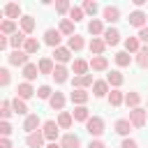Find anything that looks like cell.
Here are the masks:
<instances>
[{"label": "cell", "instance_id": "cell-1", "mask_svg": "<svg viewBox=\"0 0 148 148\" xmlns=\"http://www.w3.org/2000/svg\"><path fill=\"white\" fill-rule=\"evenodd\" d=\"M146 116H148V111H146V109H141V106L130 109V123H132V127L141 130V127L146 125Z\"/></svg>", "mask_w": 148, "mask_h": 148}, {"label": "cell", "instance_id": "cell-2", "mask_svg": "<svg viewBox=\"0 0 148 148\" xmlns=\"http://www.w3.org/2000/svg\"><path fill=\"white\" fill-rule=\"evenodd\" d=\"M86 130L90 136H102L104 134V120L99 116H90V120L86 123Z\"/></svg>", "mask_w": 148, "mask_h": 148}, {"label": "cell", "instance_id": "cell-3", "mask_svg": "<svg viewBox=\"0 0 148 148\" xmlns=\"http://www.w3.org/2000/svg\"><path fill=\"white\" fill-rule=\"evenodd\" d=\"M58 132H60V127H58L56 120H46V123L42 125V134H44V139H46L49 143H53V141L58 139Z\"/></svg>", "mask_w": 148, "mask_h": 148}, {"label": "cell", "instance_id": "cell-4", "mask_svg": "<svg viewBox=\"0 0 148 148\" xmlns=\"http://www.w3.org/2000/svg\"><path fill=\"white\" fill-rule=\"evenodd\" d=\"M7 60H9V65H14V67H25V65H28V53H25L23 49H14V51L7 56Z\"/></svg>", "mask_w": 148, "mask_h": 148}, {"label": "cell", "instance_id": "cell-5", "mask_svg": "<svg viewBox=\"0 0 148 148\" xmlns=\"http://www.w3.org/2000/svg\"><path fill=\"white\" fill-rule=\"evenodd\" d=\"M146 18H148V14L146 12H141V9H134L130 16H127V21H130V25H134V28H146Z\"/></svg>", "mask_w": 148, "mask_h": 148}, {"label": "cell", "instance_id": "cell-6", "mask_svg": "<svg viewBox=\"0 0 148 148\" xmlns=\"http://www.w3.org/2000/svg\"><path fill=\"white\" fill-rule=\"evenodd\" d=\"M60 39H62V32L56 30V28H49V30L44 32V44H49V46H53V49L60 46Z\"/></svg>", "mask_w": 148, "mask_h": 148}, {"label": "cell", "instance_id": "cell-7", "mask_svg": "<svg viewBox=\"0 0 148 148\" xmlns=\"http://www.w3.org/2000/svg\"><path fill=\"white\" fill-rule=\"evenodd\" d=\"M53 60H56L58 65H65V62L72 60V51H69L67 46H58V49H53Z\"/></svg>", "mask_w": 148, "mask_h": 148}, {"label": "cell", "instance_id": "cell-8", "mask_svg": "<svg viewBox=\"0 0 148 148\" xmlns=\"http://www.w3.org/2000/svg\"><path fill=\"white\" fill-rule=\"evenodd\" d=\"M32 95H37V90L32 88V83H28V81L18 83V88H16V97H21V99L25 102V99H30Z\"/></svg>", "mask_w": 148, "mask_h": 148}, {"label": "cell", "instance_id": "cell-9", "mask_svg": "<svg viewBox=\"0 0 148 148\" xmlns=\"http://www.w3.org/2000/svg\"><path fill=\"white\" fill-rule=\"evenodd\" d=\"M69 99L74 102V106H86V102L90 99V95H88L83 88H74L72 95H69Z\"/></svg>", "mask_w": 148, "mask_h": 148}, {"label": "cell", "instance_id": "cell-10", "mask_svg": "<svg viewBox=\"0 0 148 148\" xmlns=\"http://www.w3.org/2000/svg\"><path fill=\"white\" fill-rule=\"evenodd\" d=\"M2 12H5V16H7L9 21H14V18L21 21V18H23V16H21V5H18V2H7Z\"/></svg>", "mask_w": 148, "mask_h": 148}, {"label": "cell", "instance_id": "cell-11", "mask_svg": "<svg viewBox=\"0 0 148 148\" xmlns=\"http://www.w3.org/2000/svg\"><path fill=\"white\" fill-rule=\"evenodd\" d=\"M42 125V120H39V116L37 113H30V116H25V120H23V130L28 132V134H32V132H37V127Z\"/></svg>", "mask_w": 148, "mask_h": 148}, {"label": "cell", "instance_id": "cell-12", "mask_svg": "<svg viewBox=\"0 0 148 148\" xmlns=\"http://www.w3.org/2000/svg\"><path fill=\"white\" fill-rule=\"evenodd\" d=\"M60 146H62V148H81V139H79L76 134L67 132V134L60 136Z\"/></svg>", "mask_w": 148, "mask_h": 148}, {"label": "cell", "instance_id": "cell-13", "mask_svg": "<svg viewBox=\"0 0 148 148\" xmlns=\"http://www.w3.org/2000/svg\"><path fill=\"white\" fill-rule=\"evenodd\" d=\"M102 18L109 21V23H116V21H120V9L113 7V5H109V7L102 9Z\"/></svg>", "mask_w": 148, "mask_h": 148}, {"label": "cell", "instance_id": "cell-14", "mask_svg": "<svg viewBox=\"0 0 148 148\" xmlns=\"http://www.w3.org/2000/svg\"><path fill=\"white\" fill-rule=\"evenodd\" d=\"M90 69H92V72H106V69H109V60H106V56H92V60H90Z\"/></svg>", "mask_w": 148, "mask_h": 148}, {"label": "cell", "instance_id": "cell-15", "mask_svg": "<svg viewBox=\"0 0 148 148\" xmlns=\"http://www.w3.org/2000/svg\"><path fill=\"white\" fill-rule=\"evenodd\" d=\"M113 130H116L120 136H127V134L132 132V123H130V118H118L116 125H113Z\"/></svg>", "mask_w": 148, "mask_h": 148}, {"label": "cell", "instance_id": "cell-16", "mask_svg": "<svg viewBox=\"0 0 148 148\" xmlns=\"http://www.w3.org/2000/svg\"><path fill=\"white\" fill-rule=\"evenodd\" d=\"M102 37H104V42H106V46H116V44L120 42V32H118L116 28H106Z\"/></svg>", "mask_w": 148, "mask_h": 148}, {"label": "cell", "instance_id": "cell-17", "mask_svg": "<svg viewBox=\"0 0 148 148\" xmlns=\"http://www.w3.org/2000/svg\"><path fill=\"white\" fill-rule=\"evenodd\" d=\"M123 81H125V76H123L118 69H111V72L106 74V83H109L111 88H120V86H123Z\"/></svg>", "mask_w": 148, "mask_h": 148}, {"label": "cell", "instance_id": "cell-18", "mask_svg": "<svg viewBox=\"0 0 148 148\" xmlns=\"http://www.w3.org/2000/svg\"><path fill=\"white\" fill-rule=\"evenodd\" d=\"M56 123H58V127H60V130H69V127H72V123H74V116H72L69 111H60Z\"/></svg>", "mask_w": 148, "mask_h": 148}, {"label": "cell", "instance_id": "cell-19", "mask_svg": "<svg viewBox=\"0 0 148 148\" xmlns=\"http://www.w3.org/2000/svg\"><path fill=\"white\" fill-rule=\"evenodd\" d=\"M88 49H90V53L102 56V53H104V49H106V42H104V39H99V37H92V39H90V44H88Z\"/></svg>", "mask_w": 148, "mask_h": 148}, {"label": "cell", "instance_id": "cell-20", "mask_svg": "<svg viewBox=\"0 0 148 148\" xmlns=\"http://www.w3.org/2000/svg\"><path fill=\"white\" fill-rule=\"evenodd\" d=\"M37 76H39V67H37L35 62H28V65L23 67V79L30 83V81H35Z\"/></svg>", "mask_w": 148, "mask_h": 148}, {"label": "cell", "instance_id": "cell-21", "mask_svg": "<svg viewBox=\"0 0 148 148\" xmlns=\"http://www.w3.org/2000/svg\"><path fill=\"white\" fill-rule=\"evenodd\" d=\"M51 76L56 79V83H65V81L69 79V69H67L65 65H56V69H53Z\"/></svg>", "mask_w": 148, "mask_h": 148}, {"label": "cell", "instance_id": "cell-22", "mask_svg": "<svg viewBox=\"0 0 148 148\" xmlns=\"http://www.w3.org/2000/svg\"><path fill=\"white\" fill-rule=\"evenodd\" d=\"M109 92L111 90H109V83L106 81H95L92 83V95L95 97H109Z\"/></svg>", "mask_w": 148, "mask_h": 148}, {"label": "cell", "instance_id": "cell-23", "mask_svg": "<svg viewBox=\"0 0 148 148\" xmlns=\"http://www.w3.org/2000/svg\"><path fill=\"white\" fill-rule=\"evenodd\" d=\"M46 139H44V134L42 132H32V134H28L25 136V143L30 146V148H42V143H44Z\"/></svg>", "mask_w": 148, "mask_h": 148}, {"label": "cell", "instance_id": "cell-24", "mask_svg": "<svg viewBox=\"0 0 148 148\" xmlns=\"http://www.w3.org/2000/svg\"><path fill=\"white\" fill-rule=\"evenodd\" d=\"M88 67H90V62H86V60H81V58H76V60L72 62V72H74L76 76L88 74Z\"/></svg>", "mask_w": 148, "mask_h": 148}, {"label": "cell", "instance_id": "cell-25", "mask_svg": "<svg viewBox=\"0 0 148 148\" xmlns=\"http://www.w3.org/2000/svg\"><path fill=\"white\" fill-rule=\"evenodd\" d=\"M72 83H74V88H88V86H92L95 81H92V74H83V76H74L72 79Z\"/></svg>", "mask_w": 148, "mask_h": 148}, {"label": "cell", "instance_id": "cell-26", "mask_svg": "<svg viewBox=\"0 0 148 148\" xmlns=\"http://www.w3.org/2000/svg\"><path fill=\"white\" fill-rule=\"evenodd\" d=\"M49 106H51L53 111H62V109H65V95H62V92H53V97L49 99Z\"/></svg>", "mask_w": 148, "mask_h": 148}, {"label": "cell", "instance_id": "cell-27", "mask_svg": "<svg viewBox=\"0 0 148 148\" xmlns=\"http://www.w3.org/2000/svg\"><path fill=\"white\" fill-rule=\"evenodd\" d=\"M12 109H14L16 116H30V113H28V104H25L21 97H14V99H12Z\"/></svg>", "mask_w": 148, "mask_h": 148}, {"label": "cell", "instance_id": "cell-28", "mask_svg": "<svg viewBox=\"0 0 148 148\" xmlns=\"http://www.w3.org/2000/svg\"><path fill=\"white\" fill-rule=\"evenodd\" d=\"M72 116H74V120H79V123H88V120H90V111H88V106H74Z\"/></svg>", "mask_w": 148, "mask_h": 148}, {"label": "cell", "instance_id": "cell-29", "mask_svg": "<svg viewBox=\"0 0 148 148\" xmlns=\"http://www.w3.org/2000/svg\"><path fill=\"white\" fill-rule=\"evenodd\" d=\"M88 32H90L92 37H99V35H104V23H102L99 18H92V21L88 23Z\"/></svg>", "mask_w": 148, "mask_h": 148}, {"label": "cell", "instance_id": "cell-30", "mask_svg": "<svg viewBox=\"0 0 148 148\" xmlns=\"http://www.w3.org/2000/svg\"><path fill=\"white\" fill-rule=\"evenodd\" d=\"M83 46H86V42H83L81 35H72V37L67 39V49H69V51H81Z\"/></svg>", "mask_w": 148, "mask_h": 148}, {"label": "cell", "instance_id": "cell-31", "mask_svg": "<svg viewBox=\"0 0 148 148\" xmlns=\"http://www.w3.org/2000/svg\"><path fill=\"white\" fill-rule=\"evenodd\" d=\"M37 67H39V74H53V69H56L53 58H42V60L37 62Z\"/></svg>", "mask_w": 148, "mask_h": 148}, {"label": "cell", "instance_id": "cell-32", "mask_svg": "<svg viewBox=\"0 0 148 148\" xmlns=\"http://www.w3.org/2000/svg\"><path fill=\"white\" fill-rule=\"evenodd\" d=\"M125 102V95H123V90H118V88H111V92H109V104L111 106H120Z\"/></svg>", "mask_w": 148, "mask_h": 148}, {"label": "cell", "instance_id": "cell-33", "mask_svg": "<svg viewBox=\"0 0 148 148\" xmlns=\"http://www.w3.org/2000/svg\"><path fill=\"white\" fill-rule=\"evenodd\" d=\"M0 32H2L5 37H7V35L12 37L14 32H18V30H16V21H9V18H5V21L0 23Z\"/></svg>", "mask_w": 148, "mask_h": 148}, {"label": "cell", "instance_id": "cell-34", "mask_svg": "<svg viewBox=\"0 0 148 148\" xmlns=\"http://www.w3.org/2000/svg\"><path fill=\"white\" fill-rule=\"evenodd\" d=\"M25 39H28V37H25V32H23V30H18V32H14V35L9 37V46H14V49H21V46L25 44Z\"/></svg>", "mask_w": 148, "mask_h": 148}, {"label": "cell", "instance_id": "cell-35", "mask_svg": "<svg viewBox=\"0 0 148 148\" xmlns=\"http://www.w3.org/2000/svg\"><path fill=\"white\" fill-rule=\"evenodd\" d=\"M125 51H127V53H139V51H141L139 37H127V39H125Z\"/></svg>", "mask_w": 148, "mask_h": 148}, {"label": "cell", "instance_id": "cell-36", "mask_svg": "<svg viewBox=\"0 0 148 148\" xmlns=\"http://www.w3.org/2000/svg\"><path fill=\"white\" fill-rule=\"evenodd\" d=\"M62 35H67V37H72V35H76L74 32V21H69V18H62L60 21V28H58Z\"/></svg>", "mask_w": 148, "mask_h": 148}, {"label": "cell", "instance_id": "cell-37", "mask_svg": "<svg viewBox=\"0 0 148 148\" xmlns=\"http://www.w3.org/2000/svg\"><path fill=\"white\" fill-rule=\"evenodd\" d=\"M23 51H25L28 56L37 53V51H39V42H37L35 37H28V39H25V44H23Z\"/></svg>", "mask_w": 148, "mask_h": 148}, {"label": "cell", "instance_id": "cell-38", "mask_svg": "<svg viewBox=\"0 0 148 148\" xmlns=\"http://www.w3.org/2000/svg\"><path fill=\"white\" fill-rule=\"evenodd\" d=\"M130 62H132V56L127 51H118L116 53V65L118 67H130Z\"/></svg>", "mask_w": 148, "mask_h": 148}, {"label": "cell", "instance_id": "cell-39", "mask_svg": "<svg viewBox=\"0 0 148 148\" xmlns=\"http://www.w3.org/2000/svg\"><path fill=\"white\" fill-rule=\"evenodd\" d=\"M139 102H141V95H139V92H134V90H132V92H125V104H127L130 109H136Z\"/></svg>", "mask_w": 148, "mask_h": 148}, {"label": "cell", "instance_id": "cell-40", "mask_svg": "<svg viewBox=\"0 0 148 148\" xmlns=\"http://www.w3.org/2000/svg\"><path fill=\"white\" fill-rule=\"evenodd\" d=\"M134 62H136V65H139L141 69H146V67H148V49H146V46H141V51L136 53Z\"/></svg>", "mask_w": 148, "mask_h": 148}, {"label": "cell", "instance_id": "cell-41", "mask_svg": "<svg viewBox=\"0 0 148 148\" xmlns=\"http://www.w3.org/2000/svg\"><path fill=\"white\" fill-rule=\"evenodd\" d=\"M18 23H21V30H23L25 35H30V32L35 30V18H32V16H23Z\"/></svg>", "mask_w": 148, "mask_h": 148}, {"label": "cell", "instance_id": "cell-42", "mask_svg": "<svg viewBox=\"0 0 148 148\" xmlns=\"http://www.w3.org/2000/svg\"><path fill=\"white\" fill-rule=\"evenodd\" d=\"M12 113H14V109H12V99H5V102H2V106H0V118H2V120H7Z\"/></svg>", "mask_w": 148, "mask_h": 148}, {"label": "cell", "instance_id": "cell-43", "mask_svg": "<svg viewBox=\"0 0 148 148\" xmlns=\"http://www.w3.org/2000/svg\"><path fill=\"white\" fill-rule=\"evenodd\" d=\"M83 12L90 14V16H95V14L99 12V5H97L95 0H86V2H83Z\"/></svg>", "mask_w": 148, "mask_h": 148}, {"label": "cell", "instance_id": "cell-44", "mask_svg": "<svg viewBox=\"0 0 148 148\" xmlns=\"http://www.w3.org/2000/svg\"><path fill=\"white\" fill-rule=\"evenodd\" d=\"M83 16H86L83 7H74V5H72V9H69V21H74V23H76V21H81Z\"/></svg>", "mask_w": 148, "mask_h": 148}, {"label": "cell", "instance_id": "cell-45", "mask_svg": "<svg viewBox=\"0 0 148 148\" xmlns=\"http://www.w3.org/2000/svg\"><path fill=\"white\" fill-rule=\"evenodd\" d=\"M37 97H39V99H51V97H53L51 86H39V88H37Z\"/></svg>", "mask_w": 148, "mask_h": 148}, {"label": "cell", "instance_id": "cell-46", "mask_svg": "<svg viewBox=\"0 0 148 148\" xmlns=\"http://www.w3.org/2000/svg\"><path fill=\"white\" fill-rule=\"evenodd\" d=\"M69 9H72V5H69L67 0H58V2H56V12H58V14H67Z\"/></svg>", "mask_w": 148, "mask_h": 148}, {"label": "cell", "instance_id": "cell-47", "mask_svg": "<svg viewBox=\"0 0 148 148\" xmlns=\"http://www.w3.org/2000/svg\"><path fill=\"white\" fill-rule=\"evenodd\" d=\"M9 81H12V74L7 67H2L0 69V86H9Z\"/></svg>", "mask_w": 148, "mask_h": 148}, {"label": "cell", "instance_id": "cell-48", "mask_svg": "<svg viewBox=\"0 0 148 148\" xmlns=\"http://www.w3.org/2000/svg\"><path fill=\"white\" fill-rule=\"evenodd\" d=\"M12 132H14V127L9 125V120H2V123H0V134H2V136H9Z\"/></svg>", "mask_w": 148, "mask_h": 148}, {"label": "cell", "instance_id": "cell-49", "mask_svg": "<svg viewBox=\"0 0 148 148\" xmlns=\"http://www.w3.org/2000/svg\"><path fill=\"white\" fill-rule=\"evenodd\" d=\"M136 37H139V42H143V44H148V25H146V28H141Z\"/></svg>", "mask_w": 148, "mask_h": 148}, {"label": "cell", "instance_id": "cell-50", "mask_svg": "<svg viewBox=\"0 0 148 148\" xmlns=\"http://www.w3.org/2000/svg\"><path fill=\"white\" fill-rule=\"evenodd\" d=\"M120 148H139V146H136V141H134V139H123Z\"/></svg>", "mask_w": 148, "mask_h": 148}, {"label": "cell", "instance_id": "cell-51", "mask_svg": "<svg viewBox=\"0 0 148 148\" xmlns=\"http://www.w3.org/2000/svg\"><path fill=\"white\" fill-rule=\"evenodd\" d=\"M88 148H106V146H104V141L95 139V141H90V143H88Z\"/></svg>", "mask_w": 148, "mask_h": 148}, {"label": "cell", "instance_id": "cell-52", "mask_svg": "<svg viewBox=\"0 0 148 148\" xmlns=\"http://www.w3.org/2000/svg\"><path fill=\"white\" fill-rule=\"evenodd\" d=\"M7 46H9V37H5V35H2V37H0V51H5Z\"/></svg>", "mask_w": 148, "mask_h": 148}, {"label": "cell", "instance_id": "cell-53", "mask_svg": "<svg viewBox=\"0 0 148 148\" xmlns=\"http://www.w3.org/2000/svg\"><path fill=\"white\" fill-rule=\"evenodd\" d=\"M0 148H12V141H9L7 136H2V139H0Z\"/></svg>", "mask_w": 148, "mask_h": 148}, {"label": "cell", "instance_id": "cell-54", "mask_svg": "<svg viewBox=\"0 0 148 148\" xmlns=\"http://www.w3.org/2000/svg\"><path fill=\"white\" fill-rule=\"evenodd\" d=\"M46 148H62V146H60V141H53V143H49Z\"/></svg>", "mask_w": 148, "mask_h": 148}, {"label": "cell", "instance_id": "cell-55", "mask_svg": "<svg viewBox=\"0 0 148 148\" xmlns=\"http://www.w3.org/2000/svg\"><path fill=\"white\" fill-rule=\"evenodd\" d=\"M146 111H148V109H146Z\"/></svg>", "mask_w": 148, "mask_h": 148}]
</instances>
